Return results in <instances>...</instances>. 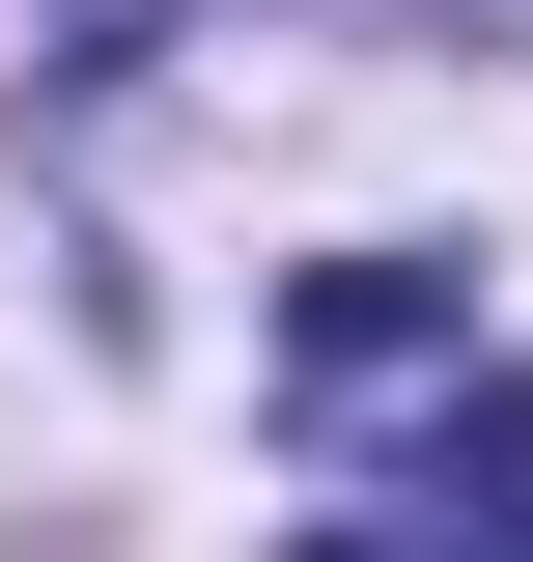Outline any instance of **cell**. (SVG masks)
Returning a JSON list of instances; mask_svg holds the SVG:
<instances>
[{"instance_id": "cell-1", "label": "cell", "mask_w": 533, "mask_h": 562, "mask_svg": "<svg viewBox=\"0 0 533 562\" xmlns=\"http://www.w3.org/2000/svg\"><path fill=\"white\" fill-rule=\"evenodd\" d=\"M309 562H533V394L477 366L394 479H337V506H309Z\"/></svg>"}]
</instances>
